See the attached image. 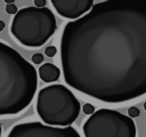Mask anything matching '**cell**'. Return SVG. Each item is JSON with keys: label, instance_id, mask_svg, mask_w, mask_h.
<instances>
[{"label": "cell", "instance_id": "cell-1", "mask_svg": "<svg viewBox=\"0 0 146 137\" xmlns=\"http://www.w3.org/2000/svg\"><path fill=\"white\" fill-rule=\"evenodd\" d=\"M65 82L103 103L146 94V0L100 1L60 38Z\"/></svg>", "mask_w": 146, "mask_h": 137}, {"label": "cell", "instance_id": "cell-2", "mask_svg": "<svg viewBox=\"0 0 146 137\" xmlns=\"http://www.w3.org/2000/svg\"><path fill=\"white\" fill-rule=\"evenodd\" d=\"M38 88L35 67L18 51L0 41V115L24 111Z\"/></svg>", "mask_w": 146, "mask_h": 137}, {"label": "cell", "instance_id": "cell-3", "mask_svg": "<svg viewBox=\"0 0 146 137\" xmlns=\"http://www.w3.org/2000/svg\"><path fill=\"white\" fill-rule=\"evenodd\" d=\"M57 30L54 13L47 8L25 7L17 11L10 24L11 35L24 47L43 46Z\"/></svg>", "mask_w": 146, "mask_h": 137}, {"label": "cell", "instance_id": "cell-4", "mask_svg": "<svg viewBox=\"0 0 146 137\" xmlns=\"http://www.w3.org/2000/svg\"><path fill=\"white\" fill-rule=\"evenodd\" d=\"M80 111L79 99L64 84L47 86L38 94L36 112L47 126L71 127Z\"/></svg>", "mask_w": 146, "mask_h": 137}, {"label": "cell", "instance_id": "cell-5", "mask_svg": "<svg viewBox=\"0 0 146 137\" xmlns=\"http://www.w3.org/2000/svg\"><path fill=\"white\" fill-rule=\"evenodd\" d=\"M84 137H136L135 121L115 110L99 108L84 122Z\"/></svg>", "mask_w": 146, "mask_h": 137}, {"label": "cell", "instance_id": "cell-6", "mask_svg": "<svg viewBox=\"0 0 146 137\" xmlns=\"http://www.w3.org/2000/svg\"><path fill=\"white\" fill-rule=\"evenodd\" d=\"M7 137H81L73 127H51L39 121L14 126Z\"/></svg>", "mask_w": 146, "mask_h": 137}, {"label": "cell", "instance_id": "cell-7", "mask_svg": "<svg viewBox=\"0 0 146 137\" xmlns=\"http://www.w3.org/2000/svg\"><path fill=\"white\" fill-rule=\"evenodd\" d=\"M51 3L62 17L73 21L86 15L94 6L92 0H52Z\"/></svg>", "mask_w": 146, "mask_h": 137}, {"label": "cell", "instance_id": "cell-8", "mask_svg": "<svg viewBox=\"0 0 146 137\" xmlns=\"http://www.w3.org/2000/svg\"><path fill=\"white\" fill-rule=\"evenodd\" d=\"M60 70L51 64V63H44L39 67V76L43 82H55L59 79Z\"/></svg>", "mask_w": 146, "mask_h": 137}, {"label": "cell", "instance_id": "cell-9", "mask_svg": "<svg viewBox=\"0 0 146 137\" xmlns=\"http://www.w3.org/2000/svg\"><path fill=\"white\" fill-rule=\"evenodd\" d=\"M82 111H83L84 114H90L91 115V114L95 113V107H94V105H91L89 103H84L82 105Z\"/></svg>", "mask_w": 146, "mask_h": 137}, {"label": "cell", "instance_id": "cell-10", "mask_svg": "<svg viewBox=\"0 0 146 137\" xmlns=\"http://www.w3.org/2000/svg\"><path fill=\"white\" fill-rule=\"evenodd\" d=\"M57 54V49L54 46H48L47 48H44V55L47 57H54Z\"/></svg>", "mask_w": 146, "mask_h": 137}, {"label": "cell", "instance_id": "cell-11", "mask_svg": "<svg viewBox=\"0 0 146 137\" xmlns=\"http://www.w3.org/2000/svg\"><path fill=\"white\" fill-rule=\"evenodd\" d=\"M140 114V111L138 110V107H136V106H131V107H129L128 108V116L129 118H137L138 115Z\"/></svg>", "mask_w": 146, "mask_h": 137}, {"label": "cell", "instance_id": "cell-12", "mask_svg": "<svg viewBox=\"0 0 146 137\" xmlns=\"http://www.w3.org/2000/svg\"><path fill=\"white\" fill-rule=\"evenodd\" d=\"M6 11L8 13V14H17V7H16V5L15 3H8V5H6Z\"/></svg>", "mask_w": 146, "mask_h": 137}, {"label": "cell", "instance_id": "cell-13", "mask_svg": "<svg viewBox=\"0 0 146 137\" xmlns=\"http://www.w3.org/2000/svg\"><path fill=\"white\" fill-rule=\"evenodd\" d=\"M32 62H33V64H41L43 62V55L39 54V53L34 54L32 56Z\"/></svg>", "mask_w": 146, "mask_h": 137}, {"label": "cell", "instance_id": "cell-14", "mask_svg": "<svg viewBox=\"0 0 146 137\" xmlns=\"http://www.w3.org/2000/svg\"><path fill=\"white\" fill-rule=\"evenodd\" d=\"M33 2H34V7L36 8H43L46 7V3H47L46 0H34Z\"/></svg>", "mask_w": 146, "mask_h": 137}, {"label": "cell", "instance_id": "cell-15", "mask_svg": "<svg viewBox=\"0 0 146 137\" xmlns=\"http://www.w3.org/2000/svg\"><path fill=\"white\" fill-rule=\"evenodd\" d=\"M3 29H5V23H3L2 21H0V32H1Z\"/></svg>", "mask_w": 146, "mask_h": 137}, {"label": "cell", "instance_id": "cell-16", "mask_svg": "<svg viewBox=\"0 0 146 137\" xmlns=\"http://www.w3.org/2000/svg\"><path fill=\"white\" fill-rule=\"evenodd\" d=\"M1 132H2V128H1V124H0V137H1Z\"/></svg>", "mask_w": 146, "mask_h": 137}, {"label": "cell", "instance_id": "cell-17", "mask_svg": "<svg viewBox=\"0 0 146 137\" xmlns=\"http://www.w3.org/2000/svg\"><path fill=\"white\" fill-rule=\"evenodd\" d=\"M144 108H145V111H146V103H144Z\"/></svg>", "mask_w": 146, "mask_h": 137}]
</instances>
